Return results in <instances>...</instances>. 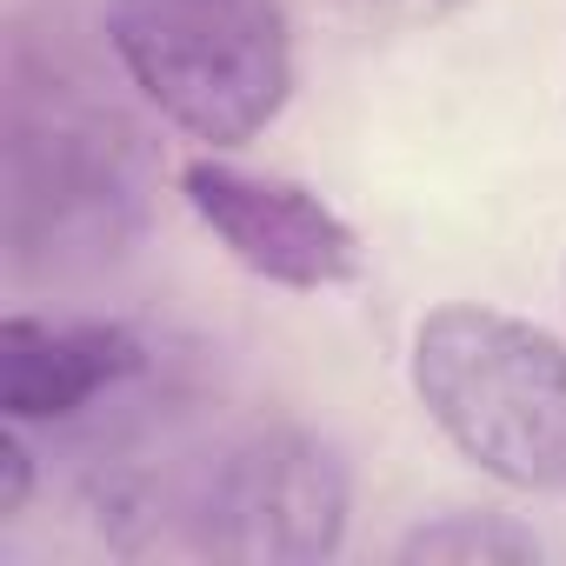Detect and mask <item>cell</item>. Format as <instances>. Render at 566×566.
I'll return each instance as SVG.
<instances>
[{
  "instance_id": "cell-1",
  "label": "cell",
  "mask_w": 566,
  "mask_h": 566,
  "mask_svg": "<svg viewBox=\"0 0 566 566\" xmlns=\"http://www.w3.org/2000/svg\"><path fill=\"white\" fill-rule=\"evenodd\" d=\"M413 400L480 473L566 500V340L500 307H433L413 334Z\"/></svg>"
},
{
  "instance_id": "cell-2",
  "label": "cell",
  "mask_w": 566,
  "mask_h": 566,
  "mask_svg": "<svg viewBox=\"0 0 566 566\" xmlns=\"http://www.w3.org/2000/svg\"><path fill=\"white\" fill-rule=\"evenodd\" d=\"M107 48L187 140L247 147L294 94L280 0H107Z\"/></svg>"
},
{
  "instance_id": "cell-3",
  "label": "cell",
  "mask_w": 566,
  "mask_h": 566,
  "mask_svg": "<svg viewBox=\"0 0 566 566\" xmlns=\"http://www.w3.org/2000/svg\"><path fill=\"white\" fill-rule=\"evenodd\" d=\"M354 473L314 427L247 433L200 486L193 526L213 559L233 566H321L347 546Z\"/></svg>"
},
{
  "instance_id": "cell-4",
  "label": "cell",
  "mask_w": 566,
  "mask_h": 566,
  "mask_svg": "<svg viewBox=\"0 0 566 566\" xmlns=\"http://www.w3.org/2000/svg\"><path fill=\"white\" fill-rule=\"evenodd\" d=\"M180 200L247 273L287 294H327L360 280V233L301 180L247 174L233 160H187Z\"/></svg>"
},
{
  "instance_id": "cell-5",
  "label": "cell",
  "mask_w": 566,
  "mask_h": 566,
  "mask_svg": "<svg viewBox=\"0 0 566 566\" xmlns=\"http://www.w3.org/2000/svg\"><path fill=\"white\" fill-rule=\"evenodd\" d=\"M140 340L120 321H34L14 314L0 321V413L14 427L28 420H67L87 400H101L107 387L140 374Z\"/></svg>"
},
{
  "instance_id": "cell-6",
  "label": "cell",
  "mask_w": 566,
  "mask_h": 566,
  "mask_svg": "<svg viewBox=\"0 0 566 566\" xmlns=\"http://www.w3.org/2000/svg\"><path fill=\"white\" fill-rule=\"evenodd\" d=\"M546 546L533 526L506 520V513H440V520H420L407 539H400V559L407 566H533Z\"/></svg>"
},
{
  "instance_id": "cell-7",
  "label": "cell",
  "mask_w": 566,
  "mask_h": 566,
  "mask_svg": "<svg viewBox=\"0 0 566 566\" xmlns=\"http://www.w3.org/2000/svg\"><path fill=\"white\" fill-rule=\"evenodd\" d=\"M334 8L360 28H380V34H413V28H440L453 21L467 0H334Z\"/></svg>"
},
{
  "instance_id": "cell-8",
  "label": "cell",
  "mask_w": 566,
  "mask_h": 566,
  "mask_svg": "<svg viewBox=\"0 0 566 566\" xmlns=\"http://www.w3.org/2000/svg\"><path fill=\"white\" fill-rule=\"evenodd\" d=\"M28 493H34V453L14 433V420H8V433H0V520H21Z\"/></svg>"
}]
</instances>
